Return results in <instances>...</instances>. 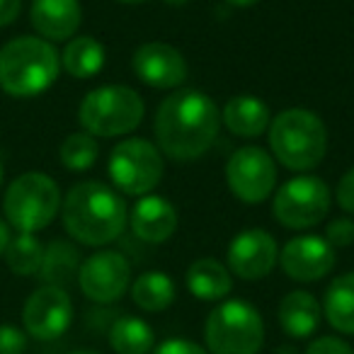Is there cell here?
Returning a JSON list of instances; mask_svg holds the SVG:
<instances>
[{"mask_svg": "<svg viewBox=\"0 0 354 354\" xmlns=\"http://www.w3.org/2000/svg\"><path fill=\"white\" fill-rule=\"evenodd\" d=\"M27 335L37 339H56L73 323V301L61 286H39L22 308Z\"/></svg>", "mask_w": 354, "mask_h": 354, "instance_id": "12", "label": "cell"}, {"mask_svg": "<svg viewBox=\"0 0 354 354\" xmlns=\"http://www.w3.org/2000/svg\"><path fill=\"white\" fill-rule=\"evenodd\" d=\"M80 270V255L75 245L66 241H54L49 248H44V260H41L39 277L44 284L61 286L64 289L71 279L78 277Z\"/></svg>", "mask_w": 354, "mask_h": 354, "instance_id": "25", "label": "cell"}, {"mask_svg": "<svg viewBox=\"0 0 354 354\" xmlns=\"http://www.w3.org/2000/svg\"><path fill=\"white\" fill-rule=\"evenodd\" d=\"M10 226H8L3 218H0V255H6L8 250V243H10Z\"/></svg>", "mask_w": 354, "mask_h": 354, "instance_id": "34", "label": "cell"}, {"mask_svg": "<svg viewBox=\"0 0 354 354\" xmlns=\"http://www.w3.org/2000/svg\"><path fill=\"white\" fill-rule=\"evenodd\" d=\"M61 218L73 241L102 248L122 236L129 214L119 192L97 180H85L68 189L61 202Z\"/></svg>", "mask_w": 354, "mask_h": 354, "instance_id": "2", "label": "cell"}, {"mask_svg": "<svg viewBox=\"0 0 354 354\" xmlns=\"http://www.w3.org/2000/svg\"><path fill=\"white\" fill-rule=\"evenodd\" d=\"M325 241L333 248H347L354 243V221L352 218H335L325 231Z\"/></svg>", "mask_w": 354, "mask_h": 354, "instance_id": "28", "label": "cell"}, {"mask_svg": "<svg viewBox=\"0 0 354 354\" xmlns=\"http://www.w3.org/2000/svg\"><path fill=\"white\" fill-rule=\"evenodd\" d=\"M109 347L114 354H151L156 347V333L143 318L122 315L109 328Z\"/></svg>", "mask_w": 354, "mask_h": 354, "instance_id": "24", "label": "cell"}, {"mask_svg": "<svg viewBox=\"0 0 354 354\" xmlns=\"http://www.w3.org/2000/svg\"><path fill=\"white\" fill-rule=\"evenodd\" d=\"M323 313L339 335H354V272L330 281L323 296Z\"/></svg>", "mask_w": 354, "mask_h": 354, "instance_id": "21", "label": "cell"}, {"mask_svg": "<svg viewBox=\"0 0 354 354\" xmlns=\"http://www.w3.org/2000/svg\"><path fill=\"white\" fill-rule=\"evenodd\" d=\"M221 119L226 129L233 136L241 138H257L270 129L272 114L262 100L252 97V95H236L223 104Z\"/></svg>", "mask_w": 354, "mask_h": 354, "instance_id": "19", "label": "cell"}, {"mask_svg": "<svg viewBox=\"0 0 354 354\" xmlns=\"http://www.w3.org/2000/svg\"><path fill=\"white\" fill-rule=\"evenodd\" d=\"M204 342L209 354H260L265 320L248 301H221L204 323Z\"/></svg>", "mask_w": 354, "mask_h": 354, "instance_id": "5", "label": "cell"}, {"mask_svg": "<svg viewBox=\"0 0 354 354\" xmlns=\"http://www.w3.org/2000/svg\"><path fill=\"white\" fill-rule=\"evenodd\" d=\"M151 354H209L202 344L192 342V339H185V337H170L165 342L156 344Z\"/></svg>", "mask_w": 354, "mask_h": 354, "instance_id": "31", "label": "cell"}, {"mask_svg": "<svg viewBox=\"0 0 354 354\" xmlns=\"http://www.w3.org/2000/svg\"><path fill=\"white\" fill-rule=\"evenodd\" d=\"M30 22L37 35L46 41L73 39L83 22V8L78 0H32Z\"/></svg>", "mask_w": 354, "mask_h": 354, "instance_id": "16", "label": "cell"}, {"mask_svg": "<svg viewBox=\"0 0 354 354\" xmlns=\"http://www.w3.org/2000/svg\"><path fill=\"white\" fill-rule=\"evenodd\" d=\"M189 294L199 301H221L233 291V277L226 265H221L214 257L194 260L185 274Z\"/></svg>", "mask_w": 354, "mask_h": 354, "instance_id": "20", "label": "cell"}, {"mask_svg": "<svg viewBox=\"0 0 354 354\" xmlns=\"http://www.w3.org/2000/svg\"><path fill=\"white\" fill-rule=\"evenodd\" d=\"M27 335L15 325H0V354H25Z\"/></svg>", "mask_w": 354, "mask_h": 354, "instance_id": "29", "label": "cell"}, {"mask_svg": "<svg viewBox=\"0 0 354 354\" xmlns=\"http://www.w3.org/2000/svg\"><path fill=\"white\" fill-rule=\"evenodd\" d=\"M143 114V97L127 85H102L90 90L78 107V119L85 131L104 138L136 131Z\"/></svg>", "mask_w": 354, "mask_h": 354, "instance_id": "6", "label": "cell"}, {"mask_svg": "<svg viewBox=\"0 0 354 354\" xmlns=\"http://www.w3.org/2000/svg\"><path fill=\"white\" fill-rule=\"evenodd\" d=\"M114 187L129 197H146L160 185L165 162L158 146L146 138H124L117 143L107 162Z\"/></svg>", "mask_w": 354, "mask_h": 354, "instance_id": "8", "label": "cell"}, {"mask_svg": "<svg viewBox=\"0 0 354 354\" xmlns=\"http://www.w3.org/2000/svg\"><path fill=\"white\" fill-rule=\"evenodd\" d=\"M162 3H167V6H172V8H180V6H185V3H189V0H162Z\"/></svg>", "mask_w": 354, "mask_h": 354, "instance_id": "37", "label": "cell"}, {"mask_svg": "<svg viewBox=\"0 0 354 354\" xmlns=\"http://www.w3.org/2000/svg\"><path fill=\"white\" fill-rule=\"evenodd\" d=\"M61 73V54L41 37H15L0 49V90L27 100L46 93Z\"/></svg>", "mask_w": 354, "mask_h": 354, "instance_id": "3", "label": "cell"}, {"mask_svg": "<svg viewBox=\"0 0 354 354\" xmlns=\"http://www.w3.org/2000/svg\"><path fill=\"white\" fill-rule=\"evenodd\" d=\"M97 156H100V146L93 133H88V131L68 133L59 148L61 162L73 172L90 170V167L95 165V160H97Z\"/></svg>", "mask_w": 354, "mask_h": 354, "instance_id": "27", "label": "cell"}, {"mask_svg": "<svg viewBox=\"0 0 354 354\" xmlns=\"http://www.w3.org/2000/svg\"><path fill=\"white\" fill-rule=\"evenodd\" d=\"M61 189L54 177L44 172H25L12 180L3 199V212L20 233H37L46 228L61 212Z\"/></svg>", "mask_w": 354, "mask_h": 354, "instance_id": "7", "label": "cell"}, {"mask_svg": "<svg viewBox=\"0 0 354 354\" xmlns=\"http://www.w3.org/2000/svg\"><path fill=\"white\" fill-rule=\"evenodd\" d=\"M320 318H323V306L318 304V299L310 291L304 289L289 291L277 308V320H279L281 330L294 339L313 337L320 325Z\"/></svg>", "mask_w": 354, "mask_h": 354, "instance_id": "18", "label": "cell"}, {"mask_svg": "<svg viewBox=\"0 0 354 354\" xmlns=\"http://www.w3.org/2000/svg\"><path fill=\"white\" fill-rule=\"evenodd\" d=\"M226 3H231V6H238V8H245V6H252V3H257V0H226Z\"/></svg>", "mask_w": 354, "mask_h": 354, "instance_id": "36", "label": "cell"}, {"mask_svg": "<svg viewBox=\"0 0 354 354\" xmlns=\"http://www.w3.org/2000/svg\"><path fill=\"white\" fill-rule=\"evenodd\" d=\"M228 272L245 281H257L272 274L279 262L277 241L262 228H248L238 233L228 245Z\"/></svg>", "mask_w": 354, "mask_h": 354, "instance_id": "13", "label": "cell"}, {"mask_svg": "<svg viewBox=\"0 0 354 354\" xmlns=\"http://www.w3.org/2000/svg\"><path fill=\"white\" fill-rule=\"evenodd\" d=\"M177 286L165 272H143L131 284V299L146 313H160L175 304Z\"/></svg>", "mask_w": 354, "mask_h": 354, "instance_id": "23", "label": "cell"}, {"mask_svg": "<svg viewBox=\"0 0 354 354\" xmlns=\"http://www.w3.org/2000/svg\"><path fill=\"white\" fill-rule=\"evenodd\" d=\"M330 204H333V194L320 177L299 175L281 185L279 192L274 194L272 216L284 228L306 231L318 226L328 216Z\"/></svg>", "mask_w": 354, "mask_h": 354, "instance_id": "9", "label": "cell"}, {"mask_svg": "<svg viewBox=\"0 0 354 354\" xmlns=\"http://www.w3.org/2000/svg\"><path fill=\"white\" fill-rule=\"evenodd\" d=\"M0 183H3V160H0Z\"/></svg>", "mask_w": 354, "mask_h": 354, "instance_id": "40", "label": "cell"}, {"mask_svg": "<svg viewBox=\"0 0 354 354\" xmlns=\"http://www.w3.org/2000/svg\"><path fill=\"white\" fill-rule=\"evenodd\" d=\"M71 354H100V352H95V349H75V352H71Z\"/></svg>", "mask_w": 354, "mask_h": 354, "instance_id": "38", "label": "cell"}, {"mask_svg": "<svg viewBox=\"0 0 354 354\" xmlns=\"http://www.w3.org/2000/svg\"><path fill=\"white\" fill-rule=\"evenodd\" d=\"M335 248L320 236H299L291 238L279 252V265L284 274L301 284H310L335 270Z\"/></svg>", "mask_w": 354, "mask_h": 354, "instance_id": "14", "label": "cell"}, {"mask_svg": "<svg viewBox=\"0 0 354 354\" xmlns=\"http://www.w3.org/2000/svg\"><path fill=\"white\" fill-rule=\"evenodd\" d=\"M41 260H44V245L35 233H17L15 238H10L6 250V262L12 274H39Z\"/></svg>", "mask_w": 354, "mask_h": 354, "instance_id": "26", "label": "cell"}, {"mask_svg": "<svg viewBox=\"0 0 354 354\" xmlns=\"http://www.w3.org/2000/svg\"><path fill=\"white\" fill-rule=\"evenodd\" d=\"M131 284V265L117 250H100L80 262L78 286L95 304H114Z\"/></svg>", "mask_w": 354, "mask_h": 354, "instance_id": "11", "label": "cell"}, {"mask_svg": "<svg viewBox=\"0 0 354 354\" xmlns=\"http://www.w3.org/2000/svg\"><path fill=\"white\" fill-rule=\"evenodd\" d=\"M131 228L146 243H165L177 231V212L167 199L146 194L131 212Z\"/></svg>", "mask_w": 354, "mask_h": 354, "instance_id": "17", "label": "cell"}, {"mask_svg": "<svg viewBox=\"0 0 354 354\" xmlns=\"http://www.w3.org/2000/svg\"><path fill=\"white\" fill-rule=\"evenodd\" d=\"M221 127V112L209 95L199 90H175L156 112L158 151L172 160H197L214 146Z\"/></svg>", "mask_w": 354, "mask_h": 354, "instance_id": "1", "label": "cell"}, {"mask_svg": "<svg viewBox=\"0 0 354 354\" xmlns=\"http://www.w3.org/2000/svg\"><path fill=\"white\" fill-rule=\"evenodd\" d=\"M304 354H354V349H352V344L344 342L342 337L323 335V337H315L313 342L306 347Z\"/></svg>", "mask_w": 354, "mask_h": 354, "instance_id": "30", "label": "cell"}, {"mask_svg": "<svg viewBox=\"0 0 354 354\" xmlns=\"http://www.w3.org/2000/svg\"><path fill=\"white\" fill-rule=\"evenodd\" d=\"M337 204L342 207V212L354 216V167H349L337 183Z\"/></svg>", "mask_w": 354, "mask_h": 354, "instance_id": "32", "label": "cell"}, {"mask_svg": "<svg viewBox=\"0 0 354 354\" xmlns=\"http://www.w3.org/2000/svg\"><path fill=\"white\" fill-rule=\"evenodd\" d=\"M226 183L233 197L245 204H260L277 187V162L265 148H238L226 162Z\"/></svg>", "mask_w": 354, "mask_h": 354, "instance_id": "10", "label": "cell"}, {"mask_svg": "<svg viewBox=\"0 0 354 354\" xmlns=\"http://www.w3.org/2000/svg\"><path fill=\"white\" fill-rule=\"evenodd\" d=\"M22 0H0V27H8L20 17Z\"/></svg>", "mask_w": 354, "mask_h": 354, "instance_id": "33", "label": "cell"}, {"mask_svg": "<svg viewBox=\"0 0 354 354\" xmlns=\"http://www.w3.org/2000/svg\"><path fill=\"white\" fill-rule=\"evenodd\" d=\"M133 73L141 83L158 90H172L187 80V61L183 51L162 41H148L133 51Z\"/></svg>", "mask_w": 354, "mask_h": 354, "instance_id": "15", "label": "cell"}, {"mask_svg": "<svg viewBox=\"0 0 354 354\" xmlns=\"http://www.w3.org/2000/svg\"><path fill=\"white\" fill-rule=\"evenodd\" d=\"M274 354H301V352L294 347V344H281V347L274 349Z\"/></svg>", "mask_w": 354, "mask_h": 354, "instance_id": "35", "label": "cell"}, {"mask_svg": "<svg viewBox=\"0 0 354 354\" xmlns=\"http://www.w3.org/2000/svg\"><path fill=\"white\" fill-rule=\"evenodd\" d=\"M267 131L274 158L294 172L313 170L328 153V129L323 119L310 109H284L272 119Z\"/></svg>", "mask_w": 354, "mask_h": 354, "instance_id": "4", "label": "cell"}, {"mask_svg": "<svg viewBox=\"0 0 354 354\" xmlns=\"http://www.w3.org/2000/svg\"><path fill=\"white\" fill-rule=\"evenodd\" d=\"M104 46L95 37H73L61 54V68L78 80L95 78L104 68Z\"/></svg>", "mask_w": 354, "mask_h": 354, "instance_id": "22", "label": "cell"}, {"mask_svg": "<svg viewBox=\"0 0 354 354\" xmlns=\"http://www.w3.org/2000/svg\"><path fill=\"white\" fill-rule=\"evenodd\" d=\"M119 3H146V0H119Z\"/></svg>", "mask_w": 354, "mask_h": 354, "instance_id": "39", "label": "cell"}]
</instances>
